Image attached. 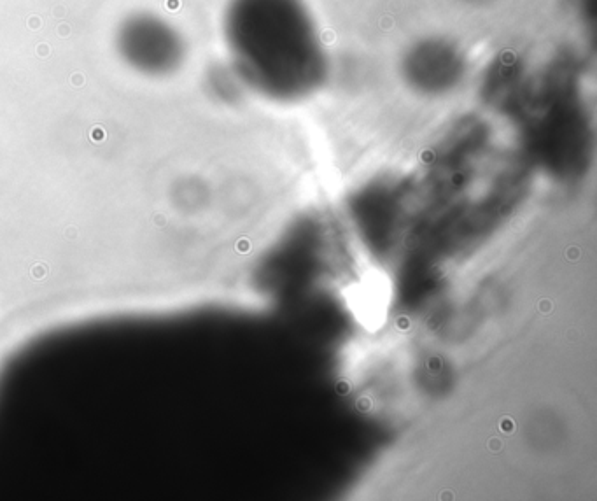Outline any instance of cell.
<instances>
[{"label":"cell","mask_w":597,"mask_h":501,"mask_svg":"<svg viewBox=\"0 0 597 501\" xmlns=\"http://www.w3.org/2000/svg\"><path fill=\"white\" fill-rule=\"evenodd\" d=\"M114 50L130 71L167 78L183 69L188 43L174 23L153 11H135L114 32Z\"/></svg>","instance_id":"obj_2"},{"label":"cell","mask_w":597,"mask_h":501,"mask_svg":"<svg viewBox=\"0 0 597 501\" xmlns=\"http://www.w3.org/2000/svg\"><path fill=\"white\" fill-rule=\"evenodd\" d=\"M464 57L456 44L424 39L414 44L403 60L408 85L424 95H442L456 88L464 76Z\"/></svg>","instance_id":"obj_3"},{"label":"cell","mask_w":597,"mask_h":501,"mask_svg":"<svg viewBox=\"0 0 597 501\" xmlns=\"http://www.w3.org/2000/svg\"><path fill=\"white\" fill-rule=\"evenodd\" d=\"M221 29L246 92L298 104L328 83L330 55L305 0H228Z\"/></svg>","instance_id":"obj_1"}]
</instances>
